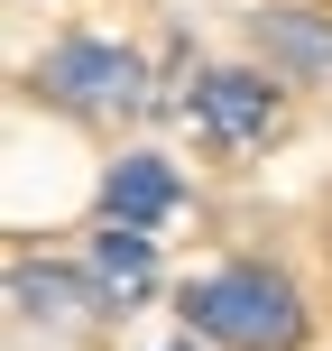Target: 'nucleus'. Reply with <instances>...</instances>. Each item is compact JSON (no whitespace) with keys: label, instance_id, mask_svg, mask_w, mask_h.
Listing matches in <instances>:
<instances>
[{"label":"nucleus","instance_id":"f257e3e1","mask_svg":"<svg viewBox=\"0 0 332 351\" xmlns=\"http://www.w3.org/2000/svg\"><path fill=\"white\" fill-rule=\"evenodd\" d=\"M185 333L222 342V351H296L305 342V305L277 268H212V278H185L175 296Z\"/></svg>","mask_w":332,"mask_h":351},{"label":"nucleus","instance_id":"f03ea898","mask_svg":"<svg viewBox=\"0 0 332 351\" xmlns=\"http://www.w3.org/2000/svg\"><path fill=\"white\" fill-rule=\"evenodd\" d=\"M37 84L74 111H120V102H139V56L102 47V37H65V47L37 56Z\"/></svg>","mask_w":332,"mask_h":351},{"label":"nucleus","instance_id":"7ed1b4c3","mask_svg":"<svg viewBox=\"0 0 332 351\" xmlns=\"http://www.w3.org/2000/svg\"><path fill=\"white\" fill-rule=\"evenodd\" d=\"M194 130H203L212 148L268 139V130H277V84H268V74H240V65L203 74V84H194Z\"/></svg>","mask_w":332,"mask_h":351},{"label":"nucleus","instance_id":"20e7f679","mask_svg":"<svg viewBox=\"0 0 332 351\" xmlns=\"http://www.w3.org/2000/svg\"><path fill=\"white\" fill-rule=\"evenodd\" d=\"M249 37H259L268 65H286L296 84H332V19H314V10H259Z\"/></svg>","mask_w":332,"mask_h":351},{"label":"nucleus","instance_id":"39448f33","mask_svg":"<svg viewBox=\"0 0 332 351\" xmlns=\"http://www.w3.org/2000/svg\"><path fill=\"white\" fill-rule=\"evenodd\" d=\"M102 204H111V222H139V231H157L175 204H185V185H175V167L166 158H120L102 176Z\"/></svg>","mask_w":332,"mask_h":351},{"label":"nucleus","instance_id":"423d86ee","mask_svg":"<svg viewBox=\"0 0 332 351\" xmlns=\"http://www.w3.org/2000/svg\"><path fill=\"white\" fill-rule=\"evenodd\" d=\"M92 268H102L111 296H139V287L157 278V250H148V231H139V222H111L102 241H92Z\"/></svg>","mask_w":332,"mask_h":351},{"label":"nucleus","instance_id":"0eeeda50","mask_svg":"<svg viewBox=\"0 0 332 351\" xmlns=\"http://www.w3.org/2000/svg\"><path fill=\"white\" fill-rule=\"evenodd\" d=\"M10 296L28 305V315H55V324H65V315H84V305H92V287H84V278H65V268H18Z\"/></svg>","mask_w":332,"mask_h":351}]
</instances>
